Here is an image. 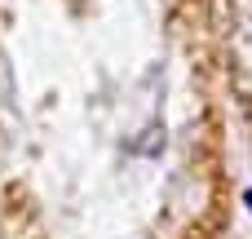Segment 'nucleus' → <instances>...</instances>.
Masks as SVG:
<instances>
[{"label": "nucleus", "mask_w": 252, "mask_h": 239, "mask_svg": "<svg viewBox=\"0 0 252 239\" xmlns=\"http://www.w3.org/2000/svg\"><path fill=\"white\" fill-rule=\"evenodd\" d=\"M244 208H248V213H252V186H248V191H244Z\"/></svg>", "instance_id": "f257e3e1"}]
</instances>
